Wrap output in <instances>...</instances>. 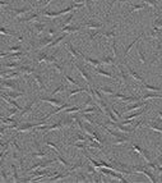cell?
Masks as SVG:
<instances>
[{"mask_svg": "<svg viewBox=\"0 0 162 183\" xmlns=\"http://www.w3.org/2000/svg\"><path fill=\"white\" fill-rule=\"evenodd\" d=\"M65 36H66V33H63L61 36H59V37H56V39H55V40H54V41H52L51 44H50L47 47H52V46H55V45H58L60 41H63V40L65 39Z\"/></svg>", "mask_w": 162, "mask_h": 183, "instance_id": "cell-31", "label": "cell"}, {"mask_svg": "<svg viewBox=\"0 0 162 183\" xmlns=\"http://www.w3.org/2000/svg\"><path fill=\"white\" fill-rule=\"evenodd\" d=\"M130 10H129V13H134V12H138V10H142V9H144L146 8V4H133V3H130Z\"/></svg>", "mask_w": 162, "mask_h": 183, "instance_id": "cell-20", "label": "cell"}, {"mask_svg": "<svg viewBox=\"0 0 162 183\" xmlns=\"http://www.w3.org/2000/svg\"><path fill=\"white\" fill-rule=\"evenodd\" d=\"M63 127H66L65 126V122H64V119H61V120H59L58 123H55L54 126H47V128H46V131L49 132V131H55V129H61Z\"/></svg>", "mask_w": 162, "mask_h": 183, "instance_id": "cell-18", "label": "cell"}, {"mask_svg": "<svg viewBox=\"0 0 162 183\" xmlns=\"http://www.w3.org/2000/svg\"><path fill=\"white\" fill-rule=\"evenodd\" d=\"M133 172L134 173H137V174H143V175H146L147 178L151 181L152 183H156L157 182V178H156V177L153 175V173L152 172H149V170H147V168L146 167H134L133 168Z\"/></svg>", "mask_w": 162, "mask_h": 183, "instance_id": "cell-2", "label": "cell"}, {"mask_svg": "<svg viewBox=\"0 0 162 183\" xmlns=\"http://www.w3.org/2000/svg\"><path fill=\"white\" fill-rule=\"evenodd\" d=\"M124 65L127 67V69H128V73H129V76H132V77L134 78L135 81H138V82H142V83H144V82H146V81H144V78H143V77H142L140 74H138V73H137V72H135V71H134L133 68H130V67H129V65H128V64H127L125 62H124Z\"/></svg>", "mask_w": 162, "mask_h": 183, "instance_id": "cell-6", "label": "cell"}, {"mask_svg": "<svg viewBox=\"0 0 162 183\" xmlns=\"http://www.w3.org/2000/svg\"><path fill=\"white\" fill-rule=\"evenodd\" d=\"M7 10H10V12H13L14 13V18H18V16H21V14H24V13H29V12H32V7H24V8H19V9H17V8H13V7H7Z\"/></svg>", "mask_w": 162, "mask_h": 183, "instance_id": "cell-3", "label": "cell"}, {"mask_svg": "<svg viewBox=\"0 0 162 183\" xmlns=\"http://www.w3.org/2000/svg\"><path fill=\"white\" fill-rule=\"evenodd\" d=\"M138 55L140 57L142 63L144 64V63H146V57H144V53H143V49H142V46H139V47H138Z\"/></svg>", "mask_w": 162, "mask_h": 183, "instance_id": "cell-45", "label": "cell"}, {"mask_svg": "<svg viewBox=\"0 0 162 183\" xmlns=\"http://www.w3.org/2000/svg\"><path fill=\"white\" fill-rule=\"evenodd\" d=\"M144 105H147V104L144 102V100H139V101H135L133 105H129L125 110H124V114H127L129 112H133V110H138V109H142Z\"/></svg>", "mask_w": 162, "mask_h": 183, "instance_id": "cell-5", "label": "cell"}, {"mask_svg": "<svg viewBox=\"0 0 162 183\" xmlns=\"http://www.w3.org/2000/svg\"><path fill=\"white\" fill-rule=\"evenodd\" d=\"M86 5L87 8H88L89 12H92V4H91V0H86Z\"/></svg>", "mask_w": 162, "mask_h": 183, "instance_id": "cell-53", "label": "cell"}, {"mask_svg": "<svg viewBox=\"0 0 162 183\" xmlns=\"http://www.w3.org/2000/svg\"><path fill=\"white\" fill-rule=\"evenodd\" d=\"M0 32H2V35H8V36H12V37H14V39H17V40H19V41H23V39L21 37V36H18V35L13 33L12 31H9V29L4 28V27H2V29H0Z\"/></svg>", "mask_w": 162, "mask_h": 183, "instance_id": "cell-22", "label": "cell"}, {"mask_svg": "<svg viewBox=\"0 0 162 183\" xmlns=\"http://www.w3.org/2000/svg\"><path fill=\"white\" fill-rule=\"evenodd\" d=\"M80 27H87L91 29H100L102 27V23L101 22H88V23H82Z\"/></svg>", "mask_w": 162, "mask_h": 183, "instance_id": "cell-14", "label": "cell"}, {"mask_svg": "<svg viewBox=\"0 0 162 183\" xmlns=\"http://www.w3.org/2000/svg\"><path fill=\"white\" fill-rule=\"evenodd\" d=\"M33 157H39V159H41V157H45L47 154L46 152H43V151H37V152H33V154H31Z\"/></svg>", "mask_w": 162, "mask_h": 183, "instance_id": "cell-44", "label": "cell"}, {"mask_svg": "<svg viewBox=\"0 0 162 183\" xmlns=\"http://www.w3.org/2000/svg\"><path fill=\"white\" fill-rule=\"evenodd\" d=\"M8 96L9 97H12V99H17V97H22V96H24V92L23 91H19V92H15V91H9L8 92Z\"/></svg>", "mask_w": 162, "mask_h": 183, "instance_id": "cell-30", "label": "cell"}, {"mask_svg": "<svg viewBox=\"0 0 162 183\" xmlns=\"http://www.w3.org/2000/svg\"><path fill=\"white\" fill-rule=\"evenodd\" d=\"M115 57H103L102 59H101V62H102V64H106V65H113V64H115Z\"/></svg>", "mask_w": 162, "mask_h": 183, "instance_id": "cell-25", "label": "cell"}, {"mask_svg": "<svg viewBox=\"0 0 162 183\" xmlns=\"http://www.w3.org/2000/svg\"><path fill=\"white\" fill-rule=\"evenodd\" d=\"M55 39H54V36H51V35H49V36H46V37H43V39H41L40 40V42H39V45H37V50L39 49H42V47H45V46H49L51 42L54 41Z\"/></svg>", "mask_w": 162, "mask_h": 183, "instance_id": "cell-8", "label": "cell"}, {"mask_svg": "<svg viewBox=\"0 0 162 183\" xmlns=\"http://www.w3.org/2000/svg\"><path fill=\"white\" fill-rule=\"evenodd\" d=\"M46 145L49 146V147H51V149H54L55 151H56V152H58V154H59V155H63V152H61V150H60V149H59V147H58V146H56V145H55L54 142H50V141H46Z\"/></svg>", "mask_w": 162, "mask_h": 183, "instance_id": "cell-38", "label": "cell"}, {"mask_svg": "<svg viewBox=\"0 0 162 183\" xmlns=\"http://www.w3.org/2000/svg\"><path fill=\"white\" fill-rule=\"evenodd\" d=\"M113 112H114V113L116 114V117H117V118H119V119H121V117H123V114H120V113L117 112V110H116V109H115L114 106H113Z\"/></svg>", "mask_w": 162, "mask_h": 183, "instance_id": "cell-54", "label": "cell"}, {"mask_svg": "<svg viewBox=\"0 0 162 183\" xmlns=\"http://www.w3.org/2000/svg\"><path fill=\"white\" fill-rule=\"evenodd\" d=\"M158 115H160V118L162 119V110H158Z\"/></svg>", "mask_w": 162, "mask_h": 183, "instance_id": "cell-57", "label": "cell"}, {"mask_svg": "<svg viewBox=\"0 0 162 183\" xmlns=\"http://www.w3.org/2000/svg\"><path fill=\"white\" fill-rule=\"evenodd\" d=\"M147 128H148V129L154 131V132H158V133H161V135H162V126H160L158 123H156V122H153V123H149L147 126Z\"/></svg>", "mask_w": 162, "mask_h": 183, "instance_id": "cell-23", "label": "cell"}, {"mask_svg": "<svg viewBox=\"0 0 162 183\" xmlns=\"http://www.w3.org/2000/svg\"><path fill=\"white\" fill-rule=\"evenodd\" d=\"M52 65H54L55 68H56V69H58V71H59L60 73H64V69H63V67H61V65H60V64L58 63V60H56V62H54V63H52Z\"/></svg>", "mask_w": 162, "mask_h": 183, "instance_id": "cell-52", "label": "cell"}, {"mask_svg": "<svg viewBox=\"0 0 162 183\" xmlns=\"http://www.w3.org/2000/svg\"><path fill=\"white\" fill-rule=\"evenodd\" d=\"M103 36H105V37H115V36H116V33L114 32V29H113V31H107V32H101Z\"/></svg>", "mask_w": 162, "mask_h": 183, "instance_id": "cell-50", "label": "cell"}, {"mask_svg": "<svg viewBox=\"0 0 162 183\" xmlns=\"http://www.w3.org/2000/svg\"><path fill=\"white\" fill-rule=\"evenodd\" d=\"M56 160H58V163H60L61 165H64V167H68V165H69V163H68V161H66V160H65L61 155H59V156H58V159H56Z\"/></svg>", "mask_w": 162, "mask_h": 183, "instance_id": "cell-46", "label": "cell"}, {"mask_svg": "<svg viewBox=\"0 0 162 183\" xmlns=\"http://www.w3.org/2000/svg\"><path fill=\"white\" fill-rule=\"evenodd\" d=\"M74 67H76V68L79 71V73H80V74H82V77L84 78V80H86V82L87 83H88V86H89V85H92V77L88 74V72H87L84 68H83V67L82 65H80V64H78L77 62H74Z\"/></svg>", "mask_w": 162, "mask_h": 183, "instance_id": "cell-4", "label": "cell"}, {"mask_svg": "<svg viewBox=\"0 0 162 183\" xmlns=\"http://www.w3.org/2000/svg\"><path fill=\"white\" fill-rule=\"evenodd\" d=\"M36 100H37V99L32 100L29 104H27V106H26V108H23V110L21 112V117H23V115H27L28 113H31V110H32V106H33V104L36 102Z\"/></svg>", "mask_w": 162, "mask_h": 183, "instance_id": "cell-24", "label": "cell"}, {"mask_svg": "<svg viewBox=\"0 0 162 183\" xmlns=\"http://www.w3.org/2000/svg\"><path fill=\"white\" fill-rule=\"evenodd\" d=\"M51 2H52V0H46V2H45V4H43V7H49V4L51 3Z\"/></svg>", "mask_w": 162, "mask_h": 183, "instance_id": "cell-56", "label": "cell"}, {"mask_svg": "<svg viewBox=\"0 0 162 183\" xmlns=\"http://www.w3.org/2000/svg\"><path fill=\"white\" fill-rule=\"evenodd\" d=\"M2 99H3L4 101H7L8 104H10V105H13V106L18 108V109H19V112H22V110H23V108L19 105V104H17L15 99H12V97H9L8 95H5V94H2Z\"/></svg>", "mask_w": 162, "mask_h": 183, "instance_id": "cell-11", "label": "cell"}, {"mask_svg": "<svg viewBox=\"0 0 162 183\" xmlns=\"http://www.w3.org/2000/svg\"><path fill=\"white\" fill-rule=\"evenodd\" d=\"M144 4H147V5H151L152 8H154V9H158V4H157V2L156 0H142Z\"/></svg>", "mask_w": 162, "mask_h": 183, "instance_id": "cell-39", "label": "cell"}, {"mask_svg": "<svg viewBox=\"0 0 162 183\" xmlns=\"http://www.w3.org/2000/svg\"><path fill=\"white\" fill-rule=\"evenodd\" d=\"M84 155L88 157V160H89V163L92 164V167H95L96 169H101V164H100V161H96L95 159H93V157H91L88 154H87V152H84Z\"/></svg>", "mask_w": 162, "mask_h": 183, "instance_id": "cell-27", "label": "cell"}, {"mask_svg": "<svg viewBox=\"0 0 162 183\" xmlns=\"http://www.w3.org/2000/svg\"><path fill=\"white\" fill-rule=\"evenodd\" d=\"M18 110H19V109L18 108H15V106H13L12 109H8V117H10V115H14Z\"/></svg>", "mask_w": 162, "mask_h": 183, "instance_id": "cell-51", "label": "cell"}, {"mask_svg": "<svg viewBox=\"0 0 162 183\" xmlns=\"http://www.w3.org/2000/svg\"><path fill=\"white\" fill-rule=\"evenodd\" d=\"M2 123H10V124H18V122L14 120V119H12V118H4L2 117Z\"/></svg>", "mask_w": 162, "mask_h": 183, "instance_id": "cell-42", "label": "cell"}, {"mask_svg": "<svg viewBox=\"0 0 162 183\" xmlns=\"http://www.w3.org/2000/svg\"><path fill=\"white\" fill-rule=\"evenodd\" d=\"M39 17H40V13L37 12V13H32L31 16H28V17H26V18H18V22H21V23L33 22V21H37V19H39Z\"/></svg>", "mask_w": 162, "mask_h": 183, "instance_id": "cell-10", "label": "cell"}, {"mask_svg": "<svg viewBox=\"0 0 162 183\" xmlns=\"http://www.w3.org/2000/svg\"><path fill=\"white\" fill-rule=\"evenodd\" d=\"M2 88H3V90H4V88H8V90H12V91L19 90L17 85L12 83V82H8V80H2Z\"/></svg>", "mask_w": 162, "mask_h": 183, "instance_id": "cell-15", "label": "cell"}, {"mask_svg": "<svg viewBox=\"0 0 162 183\" xmlns=\"http://www.w3.org/2000/svg\"><path fill=\"white\" fill-rule=\"evenodd\" d=\"M82 142H83V141H82ZM82 142L77 141V142H74L72 146H74V147H77V149H87V145H84V143H82Z\"/></svg>", "mask_w": 162, "mask_h": 183, "instance_id": "cell-47", "label": "cell"}, {"mask_svg": "<svg viewBox=\"0 0 162 183\" xmlns=\"http://www.w3.org/2000/svg\"><path fill=\"white\" fill-rule=\"evenodd\" d=\"M12 170H13V181H14V182H21V178L18 177L17 165H12Z\"/></svg>", "mask_w": 162, "mask_h": 183, "instance_id": "cell-40", "label": "cell"}, {"mask_svg": "<svg viewBox=\"0 0 162 183\" xmlns=\"http://www.w3.org/2000/svg\"><path fill=\"white\" fill-rule=\"evenodd\" d=\"M56 32H58V31H56L55 28H50V29H49V35H51V36H54Z\"/></svg>", "mask_w": 162, "mask_h": 183, "instance_id": "cell-55", "label": "cell"}, {"mask_svg": "<svg viewBox=\"0 0 162 183\" xmlns=\"http://www.w3.org/2000/svg\"><path fill=\"white\" fill-rule=\"evenodd\" d=\"M100 172H101V174L103 175H109V177H113V178L120 181V182H124V183H128V179H125L124 177L121 175V173L119 174L116 172L115 169H111V168H105V167H101V169H100Z\"/></svg>", "mask_w": 162, "mask_h": 183, "instance_id": "cell-1", "label": "cell"}, {"mask_svg": "<svg viewBox=\"0 0 162 183\" xmlns=\"http://www.w3.org/2000/svg\"><path fill=\"white\" fill-rule=\"evenodd\" d=\"M66 49L69 50V53L72 54V55H73L74 58H82V53H78V51L76 50V49L73 47V45L70 44V42H68V44H66Z\"/></svg>", "mask_w": 162, "mask_h": 183, "instance_id": "cell-21", "label": "cell"}, {"mask_svg": "<svg viewBox=\"0 0 162 183\" xmlns=\"http://www.w3.org/2000/svg\"><path fill=\"white\" fill-rule=\"evenodd\" d=\"M82 109L80 106H72V108H68L65 109V114H72V113H79Z\"/></svg>", "mask_w": 162, "mask_h": 183, "instance_id": "cell-34", "label": "cell"}, {"mask_svg": "<svg viewBox=\"0 0 162 183\" xmlns=\"http://www.w3.org/2000/svg\"><path fill=\"white\" fill-rule=\"evenodd\" d=\"M80 28H82V27H80V24H79V26H70V24H68V26H64L63 28L60 29V32H63V33H73V32L79 31Z\"/></svg>", "mask_w": 162, "mask_h": 183, "instance_id": "cell-12", "label": "cell"}, {"mask_svg": "<svg viewBox=\"0 0 162 183\" xmlns=\"http://www.w3.org/2000/svg\"><path fill=\"white\" fill-rule=\"evenodd\" d=\"M40 101L42 102H47L50 105H54V106H60L63 105V100H58V99H52V97H40Z\"/></svg>", "mask_w": 162, "mask_h": 183, "instance_id": "cell-9", "label": "cell"}, {"mask_svg": "<svg viewBox=\"0 0 162 183\" xmlns=\"http://www.w3.org/2000/svg\"><path fill=\"white\" fill-rule=\"evenodd\" d=\"M32 76H33V80L37 82V85H39V87H40L41 90H45V91H46L47 88H46L45 85H43V80H42V77L39 74V73H35V72L32 73Z\"/></svg>", "mask_w": 162, "mask_h": 183, "instance_id": "cell-17", "label": "cell"}, {"mask_svg": "<svg viewBox=\"0 0 162 183\" xmlns=\"http://www.w3.org/2000/svg\"><path fill=\"white\" fill-rule=\"evenodd\" d=\"M47 55H49V54H46V53H41L40 55L36 58V62H37V63H46Z\"/></svg>", "mask_w": 162, "mask_h": 183, "instance_id": "cell-32", "label": "cell"}, {"mask_svg": "<svg viewBox=\"0 0 162 183\" xmlns=\"http://www.w3.org/2000/svg\"><path fill=\"white\" fill-rule=\"evenodd\" d=\"M98 90L101 91V94H105V95H110V96H111L113 94H115L114 90H111V88H109V87H103V86H102V87H100Z\"/></svg>", "mask_w": 162, "mask_h": 183, "instance_id": "cell-37", "label": "cell"}, {"mask_svg": "<svg viewBox=\"0 0 162 183\" xmlns=\"http://www.w3.org/2000/svg\"><path fill=\"white\" fill-rule=\"evenodd\" d=\"M21 45H15V46H12L8 49V51H4V53H12V51H21Z\"/></svg>", "mask_w": 162, "mask_h": 183, "instance_id": "cell-48", "label": "cell"}, {"mask_svg": "<svg viewBox=\"0 0 162 183\" xmlns=\"http://www.w3.org/2000/svg\"><path fill=\"white\" fill-rule=\"evenodd\" d=\"M66 90V85L65 83H63V85H60L59 87H56L55 88L52 92H51V95H55V94H58V92H63V91H65Z\"/></svg>", "mask_w": 162, "mask_h": 183, "instance_id": "cell-41", "label": "cell"}, {"mask_svg": "<svg viewBox=\"0 0 162 183\" xmlns=\"http://www.w3.org/2000/svg\"><path fill=\"white\" fill-rule=\"evenodd\" d=\"M89 91H91V87H89V88L79 87V88H76V90H70L69 94H68V97H72V96L77 95V94H80V92H88V94H89Z\"/></svg>", "mask_w": 162, "mask_h": 183, "instance_id": "cell-19", "label": "cell"}, {"mask_svg": "<svg viewBox=\"0 0 162 183\" xmlns=\"http://www.w3.org/2000/svg\"><path fill=\"white\" fill-rule=\"evenodd\" d=\"M35 28H36L37 33H42V32H43V29H45V24H43V23H40V22H35Z\"/></svg>", "mask_w": 162, "mask_h": 183, "instance_id": "cell-36", "label": "cell"}, {"mask_svg": "<svg viewBox=\"0 0 162 183\" xmlns=\"http://www.w3.org/2000/svg\"><path fill=\"white\" fill-rule=\"evenodd\" d=\"M95 72L97 73L98 76H103V77H107V78H111V80H116V78L111 74V73H109V72H106V71H103V69H101V67H95Z\"/></svg>", "mask_w": 162, "mask_h": 183, "instance_id": "cell-16", "label": "cell"}, {"mask_svg": "<svg viewBox=\"0 0 162 183\" xmlns=\"http://www.w3.org/2000/svg\"><path fill=\"white\" fill-rule=\"evenodd\" d=\"M3 67H7V68H10V69H18V62H10V63H3Z\"/></svg>", "mask_w": 162, "mask_h": 183, "instance_id": "cell-35", "label": "cell"}, {"mask_svg": "<svg viewBox=\"0 0 162 183\" xmlns=\"http://www.w3.org/2000/svg\"><path fill=\"white\" fill-rule=\"evenodd\" d=\"M65 76V80L68 81V82H69L70 85H74V86H77V85H79V83H77L76 82V80H74V78H72L70 76H68V74H64Z\"/></svg>", "mask_w": 162, "mask_h": 183, "instance_id": "cell-49", "label": "cell"}, {"mask_svg": "<svg viewBox=\"0 0 162 183\" xmlns=\"http://www.w3.org/2000/svg\"><path fill=\"white\" fill-rule=\"evenodd\" d=\"M133 150L134 151H137V152H138V154L139 155H142L143 157H144V159H146V161L147 163H149V161H152L151 160V156H149V152L147 151V150H144V149H142V147H139V146L138 145H133Z\"/></svg>", "mask_w": 162, "mask_h": 183, "instance_id": "cell-7", "label": "cell"}, {"mask_svg": "<svg viewBox=\"0 0 162 183\" xmlns=\"http://www.w3.org/2000/svg\"><path fill=\"white\" fill-rule=\"evenodd\" d=\"M143 86H144V88H147L148 91H153V92H158V91H161V88L160 87H157V86H152V85H148V83H143Z\"/></svg>", "mask_w": 162, "mask_h": 183, "instance_id": "cell-33", "label": "cell"}, {"mask_svg": "<svg viewBox=\"0 0 162 183\" xmlns=\"http://www.w3.org/2000/svg\"><path fill=\"white\" fill-rule=\"evenodd\" d=\"M74 13H76V10H74V12H72V13L69 14V16H68L66 18H65V19H64V26H68V24H69L70 23V21L73 19V17H74Z\"/></svg>", "mask_w": 162, "mask_h": 183, "instance_id": "cell-43", "label": "cell"}, {"mask_svg": "<svg viewBox=\"0 0 162 183\" xmlns=\"http://www.w3.org/2000/svg\"><path fill=\"white\" fill-rule=\"evenodd\" d=\"M68 175H69V172H66V173H64V174H59V173H58L56 177H50V178H49V182H55V181L63 179V178H66Z\"/></svg>", "mask_w": 162, "mask_h": 183, "instance_id": "cell-29", "label": "cell"}, {"mask_svg": "<svg viewBox=\"0 0 162 183\" xmlns=\"http://www.w3.org/2000/svg\"><path fill=\"white\" fill-rule=\"evenodd\" d=\"M143 35H144V33H142L140 36H138V37H137L134 41H132V42H130V44H129V45L125 47V51H124V54H125V55H128V54H129V51H130V49H132V47L135 45V42H138V41L142 39V36H143Z\"/></svg>", "mask_w": 162, "mask_h": 183, "instance_id": "cell-26", "label": "cell"}, {"mask_svg": "<svg viewBox=\"0 0 162 183\" xmlns=\"http://www.w3.org/2000/svg\"><path fill=\"white\" fill-rule=\"evenodd\" d=\"M82 59L84 60V62L92 64L93 67H101V65H102V62H101V60L93 59V58H89V57H86V55H83V54H82Z\"/></svg>", "mask_w": 162, "mask_h": 183, "instance_id": "cell-13", "label": "cell"}, {"mask_svg": "<svg viewBox=\"0 0 162 183\" xmlns=\"http://www.w3.org/2000/svg\"><path fill=\"white\" fill-rule=\"evenodd\" d=\"M148 99H162V95L161 94H147L142 97V100H148Z\"/></svg>", "mask_w": 162, "mask_h": 183, "instance_id": "cell-28", "label": "cell"}]
</instances>
